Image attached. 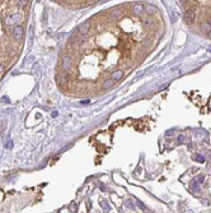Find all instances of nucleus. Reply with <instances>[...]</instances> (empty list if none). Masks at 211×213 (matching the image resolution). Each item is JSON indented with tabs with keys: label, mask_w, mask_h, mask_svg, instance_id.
Segmentation results:
<instances>
[{
	"label": "nucleus",
	"mask_w": 211,
	"mask_h": 213,
	"mask_svg": "<svg viewBox=\"0 0 211 213\" xmlns=\"http://www.w3.org/2000/svg\"><path fill=\"white\" fill-rule=\"evenodd\" d=\"M194 19H196V9H194V8H191V9H188L187 12H186L184 21L187 23H193Z\"/></svg>",
	"instance_id": "nucleus-1"
},
{
	"label": "nucleus",
	"mask_w": 211,
	"mask_h": 213,
	"mask_svg": "<svg viewBox=\"0 0 211 213\" xmlns=\"http://www.w3.org/2000/svg\"><path fill=\"white\" fill-rule=\"evenodd\" d=\"M22 19V14H13V15H9L6 19H5V25L6 26H14V23H18L19 21Z\"/></svg>",
	"instance_id": "nucleus-2"
},
{
	"label": "nucleus",
	"mask_w": 211,
	"mask_h": 213,
	"mask_svg": "<svg viewBox=\"0 0 211 213\" xmlns=\"http://www.w3.org/2000/svg\"><path fill=\"white\" fill-rule=\"evenodd\" d=\"M72 65V59L70 58L69 55H65L64 58H62V63H61V66H62V69L65 70H69L71 68Z\"/></svg>",
	"instance_id": "nucleus-3"
},
{
	"label": "nucleus",
	"mask_w": 211,
	"mask_h": 213,
	"mask_svg": "<svg viewBox=\"0 0 211 213\" xmlns=\"http://www.w3.org/2000/svg\"><path fill=\"white\" fill-rule=\"evenodd\" d=\"M23 36V28L22 26H14L13 28V37L15 40H21Z\"/></svg>",
	"instance_id": "nucleus-4"
},
{
	"label": "nucleus",
	"mask_w": 211,
	"mask_h": 213,
	"mask_svg": "<svg viewBox=\"0 0 211 213\" xmlns=\"http://www.w3.org/2000/svg\"><path fill=\"white\" fill-rule=\"evenodd\" d=\"M89 30H90V22L89 21L84 22L79 26V33H82V35H87Z\"/></svg>",
	"instance_id": "nucleus-5"
},
{
	"label": "nucleus",
	"mask_w": 211,
	"mask_h": 213,
	"mask_svg": "<svg viewBox=\"0 0 211 213\" xmlns=\"http://www.w3.org/2000/svg\"><path fill=\"white\" fill-rule=\"evenodd\" d=\"M132 9H133V13H135L136 15H141V14L145 13V6L143 5V4H140V3L135 4Z\"/></svg>",
	"instance_id": "nucleus-6"
},
{
	"label": "nucleus",
	"mask_w": 211,
	"mask_h": 213,
	"mask_svg": "<svg viewBox=\"0 0 211 213\" xmlns=\"http://www.w3.org/2000/svg\"><path fill=\"white\" fill-rule=\"evenodd\" d=\"M123 71L122 70H115L113 73L111 74V79H113L115 82H118V80H121L123 78Z\"/></svg>",
	"instance_id": "nucleus-7"
},
{
	"label": "nucleus",
	"mask_w": 211,
	"mask_h": 213,
	"mask_svg": "<svg viewBox=\"0 0 211 213\" xmlns=\"http://www.w3.org/2000/svg\"><path fill=\"white\" fill-rule=\"evenodd\" d=\"M109 15L115 19H118L121 15H122V12H121L120 8H112V9L109 10Z\"/></svg>",
	"instance_id": "nucleus-8"
},
{
	"label": "nucleus",
	"mask_w": 211,
	"mask_h": 213,
	"mask_svg": "<svg viewBox=\"0 0 211 213\" xmlns=\"http://www.w3.org/2000/svg\"><path fill=\"white\" fill-rule=\"evenodd\" d=\"M145 12H146L149 15H154V14L158 13V9L154 5H150V4H148V5L145 6Z\"/></svg>",
	"instance_id": "nucleus-9"
},
{
	"label": "nucleus",
	"mask_w": 211,
	"mask_h": 213,
	"mask_svg": "<svg viewBox=\"0 0 211 213\" xmlns=\"http://www.w3.org/2000/svg\"><path fill=\"white\" fill-rule=\"evenodd\" d=\"M200 28H201L202 32H205V33H210V32H211V26H210L209 22H204L200 26Z\"/></svg>",
	"instance_id": "nucleus-10"
},
{
	"label": "nucleus",
	"mask_w": 211,
	"mask_h": 213,
	"mask_svg": "<svg viewBox=\"0 0 211 213\" xmlns=\"http://www.w3.org/2000/svg\"><path fill=\"white\" fill-rule=\"evenodd\" d=\"M191 189L196 193V190H197V193H200V186H198V184H197V180H193L192 183H191Z\"/></svg>",
	"instance_id": "nucleus-11"
},
{
	"label": "nucleus",
	"mask_w": 211,
	"mask_h": 213,
	"mask_svg": "<svg viewBox=\"0 0 211 213\" xmlns=\"http://www.w3.org/2000/svg\"><path fill=\"white\" fill-rule=\"evenodd\" d=\"M115 83H116V82H115L113 79H107V80H106V82L103 83V88H109V87H112Z\"/></svg>",
	"instance_id": "nucleus-12"
},
{
	"label": "nucleus",
	"mask_w": 211,
	"mask_h": 213,
	"mask_svg": "<svg viewBox=\"0 0 211 213\" xmlns=\"http://www.w3.org/2000/svg\"><path fill=\"white\" fill-rule=\"evenodd\" d=\"M144 23L145 25H149L150 27H155V21H154V19H151V18H146L144 21Z\"/></svg>",
	"instance_id": "nucleus-13"
},
{
	"label": "nucleus",
	"mask_w": 211,
	"mask_h": 213,
	"mask_svg": "<svg viewBox=\"0 0 211 213\" xmlns=\"http://www.w3.org/2000/svg\"><path fill=\"white\" fill-rule=\"evenodd\" d=\"M194 160L198 161L200 163H204V162H205V157H204V156H201V155H196V156H194Z\"/></svg>",
	"instance_id": "nucleus-14"
},
{
	"label": "nucleus",
	"mask_w": 211,
	"mask_h": 213,
	"mask_svg": "<svg viewBox=\"0 0 211 213\" xmlns=\"http://www.w3.org/2000/svg\"><path fill=\"white\" fill-rule=\"evenodd\" d=\"M136 203H137V206H139V207L141 208V209H144V211H145V209H146V206H145V204H144L143 202H141V200H139V199H136Z\"/></svg>",
	"instance_id": "nucleus-15"
},
{
	"label": "nucleus",
	"mask_w": 211,
	"mask_h": 213,
	"mask_svg": "<svg viewBox=\"0 0 211 213\" xmlns=\"http://www.w3.org/2000/svg\"><path fill=\"white\" fill-rule=\"evenodd\" d=\"M11 147H13V142H11V139H8L6 142H5V148H8V149H10Z\"/></svg>",
	"instance_id": "nucleus-16"
},
{
	"label": "nucleus",
	"mask_w": 211,
	"mask_h": 213,
	"mask_svg": "<svg viewBox=\"0 0 211 213\" xmlns=\"http://www.w3.org/2000/svg\"><path fill=\"white\" fill-rule=\"evenodd\" d=\"M125 206H126L127 208H130V209H133V208H135V207H133V204H132V202H131V200H130V199L127 200L126 203H125Z\"/></svg>",
	"instance_id": "nucleus-17"
},
{
	"label": "nucleus",
	"mask_w": 211,
	"mask_h": 213,
	"mask_svg": "<svg viewBox=\"0 0 211 213\" xmlns=\"http://www.w3.org/2000/svg\"><path fill=\"white\" fill-rule=\"evenodd\" d=\"M27 4V0H18V6H24Z\"/></svg>",
	"instance_id": "nucleus-18"
},
{
	"label": "nucleus",
	"mask_w": 211,
	"mask_h": 213,
	"mask_svg": "<svg viewBox=\"0 0 211 213\" xmlns=\"http://www.w3.org/2000/svg\"><path fill=\"white\" fill-rule=\"evenodd\" d=\"M197 180H198V183H204V181H205V175L197 176Z\"/></svg>",
	"instance_id": "nucleus-19"
},
{
	"label": "nucleus",
	"mask_w": 211,
	"mask_h": 213,
	"mask_svg": "<svg viewBox=\"0 0 211 213\" xmlns=\"http://www.w3.org/2000/svg\"><path fill=\"white\" fill-rule=\"evenodd\" d=\"M186 136L184 135H179V139H178V143H184L186 142Z\"/></svg>",
	"instance_id": "nucleus-20"
},
{
	"label": "nucleus",
	"mask_w": 211,
	"mask_h": 213,
	"mask_svg": "<svg viewBox=\"0 0 211 213\" xmlns=\"http://www.w3.org/2000/svg\"><path fill=\"white\" fill-rule=\"evenodd\" d=\"M174 131H176V129H170V130H168V131H167V136H169V135H172V134L174 133Z\"/></svg>",
	"instance_id": "nucleus-21"
},
{
	"label": "nucleus",
	"mask_w": 211,
	"mask_h": 213,
	"mask_svg": "<svg viewBox=\"0 0 211 213\" xmlns=\"http://www.w3.org/2000/svg\"><path fill=\"white\" fill-rule=\"evenodd\" d=\"M100 204H102V206H103V207L106 208V211H109V207H108V204H107V203L104 204V202H102V203H100Z\"/></svg>",
	"instance_id": "nucleus-22"
},
{
	"label": "nucleus",
	"mask_w": 211,
	"mask_h": 213,
	"mask_svg": "<svg viewBox=\"0 0 211 213\" xmlns=\"http://www.w3.org/2000/svg\"><path fill=\"white\" fill-rule=\"evenodd\" d=\"M188 1H189V0H181V3H182V4H187Z\"/></svg>",
	"instance_id": "nucleus-23"
},
{
	"label": "nucleus",
	"mask_w": 211,
	"mask_h": 213,
	"mask_svg": "<svg viewBox=\"0 0 211 213\" xmlns=\"http://www.w3.org/2000/svg\"><path fill=\"white\" fill-rule=\"evenodd\" d=\"M1 71H3V65L0 64V73H1Z\"/></svg>",
	"instance_id": "nucleus-24"
},
{
	"label": "nucleus",
	"mask_w": 211,
	"mask_h": 213,
	"mask_svg": "<svg viewBox=\"0 0 211 213\" xmlns=\"http://www.w3.org/2000/svg\"><path fill=\"white\" fill-rule=\"evenodd\" d=\"M209 37H210V38H211V32H210V33H209Z\"/></svg>",
	"instance_id": "nucleus-25"
},
{
	"label": "nucleus",
	"mask_w": 211,
	"mask_h": 213,
	"mask_svg": "<svg viewBox=\"0 0 211 213\" xmlns=\"http://www.w3.org/2000/svg\"><path fill=\"white\" fill-rule=\"evenodd\" d=\"M209 23H210V26H211V19H210V21H209Z\"/></svg>",
	"instance_id": "nucleus-26"
}]
</instances>
